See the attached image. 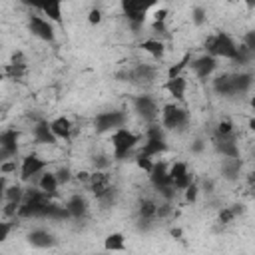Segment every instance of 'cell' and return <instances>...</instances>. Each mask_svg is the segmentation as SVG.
Returning <instances> with one entry per match:
<instances>
[{
	"label": "cell",
	"instance_id": "obj_1",
	"mask_svg": "<svg viewBox=\"0 0 255 255\" xmlns=\"http://www.w3.org/2000/svg\"><path fill=\"white\" fill-rule=\"evenodd\" d=\"M159 124L165 131H173V133H181L187 129L189 126V112L185 106H181L179 102H171L165 104L159 110Z\"/></svg>",
	"mask_w": 255,
	"mask_h": 255
},
{
	"label": "cell",
	"instance_id": "obj_2",
	"mask_svg": "<svg viewBox=\"0 0 255 255\" xmlns=\"http://www.w3.org/2000/svg\"><path fill=\"white\" fill-rule=\"evenodd\" d=\"M141 141V135L131 131L129 128L122 126L118 129L112 131L110 135V143H112V149H114V159H126L133 153V149L137 147V143Z\"/></svg>",
	"mask_w": 255,
	"mask_h": 255
},
{
	"label": "cell",
	"instance_id": "obj_3",
	"mask_svg": "<svg viewBox=\"0 0 255 255\" xmlns=\"http://www.w3.org/2000/svg\"><path fill=\"white\" fill-rule=\"evenodd\" d=\"M205 54H211L215 58H225V60H233L237 54V42L227 34V32H217L207 36V40L203 42Z\"/></svg>",
	"mask_w": 255,
	"mask_h": 255
},
{
	"label": "cell",
	"instance_id": "obj_4",
	"mask_svg": "<svg viewBox=\"0 0 255 255\" xmlns=\"http://www.w3.org/2000/svg\"><path fill=\"white\" fill-rule=\"evenodd\" d=\"M147 175H149L151 187L159 193L161 199H167V201H173V199H175L177 189L173 187L171 177H169V173H167V163H163V161H153V167H151V171H149Z\"/></svg>",
	"mask_w": 255,
	"mask_h": 255
},
{
	"label": "cell",
	"instance_id": "obj_5",
	"mask_svg": "<svg viewBox=\"0 0 255 255\" xmlns=\"http://www.w3.org/2000/svg\"><path fill=\"white\" fill-rule=\"evenodd\" d=\"M157 2L159 0H120V6H122L124 16L128 18V22L133 28H141L147 18V12L153 6H157Z\"/></svg>",
	"mask_w": 255,
	"mask_h": 255
},
{
	"label": "cell",
	"instance_id": "obj_6",
	"mask_svg": "<svg viewBox=\"0 0 255 255\" xmlns=\"http://www.w3.org/2000/svg\"><path fill=\"white\" fill-rule=\"evenodd\" d=\"M118 78H126V82L135 84V86H149L157 78V68L153 64L141 62V64H135V66L128 68L126 72L118 74Z\"/></svg>",
	"mask_w": 255,
	"mask_h": 255
},
{
	"label": "cell",
	"instance_id": "obj_7",
	"mask_svg": "<svg viewBox=\"0 0 255 255\" xmlns=\"http://www.w3.org/2000/svg\"><path fill=\"white\" fill-rule=\"evenodd\" d=\"M126 122H128L126 110H108V112L96 114L94 128L98 133H106V131H114V129L126 126Z\"/></svg>",
	"mask_w": 255,
	"mask_h": 255
},
{
	"label": "cell",
	"instance_id": "obj_8",
	"mask_svg": "<svg viewBox=\"0 0 255 255\" xmlns=\"http://www.w3.org/2000/svg\"><path fill=\"white\" fill-rule=\"evenodd\" d=\"M131 108H133V112H135L143 122H147V124L159 120V106H157L155 98L149 96V94L133 96V100H131Z\"/></svg>",
	"mask_w": 255,
	"mask_h": 255
},
{
	"label": "cell",
	"instance_id": "obj_9",
	"mask_svg": "<svg viewBox=\"0 0 255 255\" xmlns=\"http://www.w3.org/2000/svg\"><path fill=\"white\" fill-rule=\"evenodd\" d=\"M48 167V159L36 155V153H28L22 157L20 165H18V171H20V179L22 181H32L34 177H38L44 169Z\"/></svg>",
	"mask_w": 255,
	"mask_h": 255
},
{
	"label": "cell",
	"instance_id": "obj_10",
	"mask_svg": "<svg viewBox=\"0 0 255 255\" xmlns=\"http://www.w3.org/2000/svg\"><path fill=\"white\" fill-rule=\"evenodd\" d=\"M28 30L34 38H38L42 42L52 44L56 40V30H54V26L48 18H42V16H36V14L28 16Z\"/></svg>",
	"mask_w": 255,
	"mask_h": 255
},
{
	"label": "cell",
	"instance_id": "obj_11",
	"mask_svg": "<svg viewBox=\"0 0 255 255\" xmlns=\"http://www.w3.org/2000/svg\"><path fill=\"white\" fill-rule=\"evenodd\" d=\"M213 147L219 155L223 157H239V143H237V133H215L213 135Z\"/></svg>",
	"mask_w": 255,
	"mask_h": 255
},
{
	"label": "cell",
	"instance_id": "obj_12",
	"mask_svg": "<svg viewBox=\"0 0 255 255\" xmlns=\"http://www.w3.org/2000/svg\"><path fill=\"white\" fill-rule=\"evenodd\" d=\"M18 149H20V131L14 128L0 131V155H2V159L16 157Z\"/></svg>",
	"mask_w": 255,
	"mask_h": 255
},
{
	"label": "cell",
	"instance_id": "obj_13",
	"mask_svg": "<svg viewBox=\"0 0 255 255\" xmlns=\"http://www.w3.org/2000/svg\"><path fill=\"white\" fill-rule=\"evenodd\" d=\"M187 68H191V72L195 74L197 80H207L215 72V68H217V58L211 56V54H203V56L191 58Z\"/></svg>",
	"mask_w": 255,
	"mask_h": 255
},
{
	"label": "cell",
	"instance_id": "obj_14",
	"mask_svg": "<svg viewBox=\"0 0 255 255\" xmlns=\"http://www.w3.org/2000/svg\"><path fill=\"white\" fill-rule=\"evenodd\" d=\"M88 187L92 191V195L96 199H100L104 193H108L114 183H112V175L106 171V169H96L94 173H90V179H88Z\"/></svg>",
	"mask_w": 255,
	"mask_h": 255
},
{
	"label": "cell",
	"instance_id": "obj_15",
	"mask_svg": "<svg viewBox=\"0 0 255 255\" xmlns=\"http://www.w3.org/2000/svg\"><path fill=\"white\" fill-rule=\"evenodd\" d=\"M167 173L171 177V183L177 191H183L191 181H193V175L189 173V167L185 161H173L169 167H167Z\"/></svg>",
	"mask_w": 255,
	"mask_h": 255
},
{
	"label": "cell",
	"instance_id": "obj_16",
	"mask_svg": "<svg viewBox=\"0 0 255 255\" xmlns=\"http://www.w3.org/2000/svg\"><path fill=\"white\" fill-rule=\"evenodd\" d=\"M64 207H66V211H68V215L72 219H84L88 215V211H90V201H88V197L84 193H72L66 199Z\"/></svg>",
	"mask_w": 255,
	"mask_h": 255
},
{
	"label": "cell",
	"instance_id": "obj_17",
	"mask_svg": "<svg viewBox=\"0 0 255 255\" xmlns=\"http://www.w3.org/2000/svg\"><path fill=\"white\" fill-rule=\"evenodd\" d=\"M163 90L175 100V102H183L185 100V92H187V78L183 74L175 76V78H167L163 84Z\"/></svg>",
	"mask_w": 255,
	"mask_h": 255
},
{
	"label": "cell",
	"instance_id": "obj_18",
	"mask_svg": "<svg viewBox=\"0 0 255 255\" xmlns=\"http://www.w3.org/2000/svg\"><path fill=\"white\" fill-rule=\"evenodd\" d=\"M50 129H52V133H54L56 139L70 141V139H72V133H74V124H72L70 118L58 116V118L50 120Z\"/></svg>",
	"mask_w": 255,
	"mask_h": 255
},
{
	"label": "cell",
	"instance_id": "obj_19",
	"mask_svg": "<svg viewBox=\"0 0 255 255\" xmlns=\"http://www.w3.org/2000/svg\"><path fill=\"white\" fill-rule=\"evenodd\" d=\"M4 78H10V80H22L24 76H26V72H28V66H26V60H24V56L20 54V52H16L14 56H12V60L4 66Z\"/></svg>",
	"mask_w": 255,
	"mask_h": 255
},
{
	"label": "cell",
	"instance_id": "obj_20",
	"mask_svg": "<svg viewBox=\"0 0 255 255\" xmlns=\"http://www.w3.org/2000/svg\"><path fill=\"white\" fill-rule=\"evenodd\" d=\"M28 243H30L32 247H38V249H48V247L56 245L58 239H56V235H54L52 231L38 227V229H32V231L28 233Z\"/></svg>",
	"mask_w": 255,
	"mask_h": 255
},
{
	"label": "cell",
	"instance_id": "obj_21",
	"mask_svg": "<svg viewBox=\"0 0 255 255\" xmlns=\"http://www.w3.org/2000/svg\"><path fill=\"white\" fill-rule=\"evenodd\" d=\"M32 135H34V141L42 143V145H54L58 141L54 137L52 129H50V122L48 120H36V124L32 128Z\"/></svg>",
	"mask_w": 255,
	"mask_h": 255
},
{
	"label": "cell",
	"instance_id": "obj_22",
	"mask_svg": "<svg viewBox=\"0 0 255 255\" xmlns=\"http://www.w3.org/2000/svg\"><path fill=\"white\" fill-rule=\"evenodd\" d=\"M213 92L221 98H233L235 96V88H233V74L225 72V74H219L213 78V84H211Z\"/></svg>",
	"mask_w": 255,
	"mask_h": 255
},
{
	"label": "cell",
	"instance_id": "obj_23",
	"mask_svg": "<svg viewBox=\"0 0 255 255\" xmlns=\"http://www.w3.org/2000/svg\"><path fill=\"white\" fill-rule=\"evenodd\" d=\"M38 10L48 16L52 24H62V0H42Z\"/></svg>",
	"mask_w": 255,
	"mask_h": 255
},
{
	"label": "cell",
	"instance_id": "obj_24",
	"mask_svg": "<svg viewBox=\"0 0 255 255\" xmlns=\"http://www.w3.org/2000/svg\"><path fill=\"white\" fill-rule=\"evenodd\" d=\"M167 149V141L165 137H145V143L139 147L137 153H143L147 157H157Z\"/></svg>",
	"mask_w": 255,
	"mask_h": 255
},
{
	"label": "cell",
	"instance_id": "obj_25",
	"mask_svg": "<svg viewBox=\"0 0 255 255\" xmlns=\"http://www.w3.org/2000/svg\"><path fill=\"white\" fill-rule=\"evenodd\" d=\"M233 88L235 96H245L253 88V74L251 72H235L233 74Z\"/></svg>",
	"mask_w": 255,
	"mask_h": 255
},
{
	"label": "cell",
	"instance_id": "obj_26",
	"mask_svg": "<svg viewBox=\"0 0 255 255\" xmlns=\"http://www.w3.org/2000/svg\"><path fill=\"white\" fill-rule=\"evenodd\" d=\"M139 48H141L145 54H149L153 60H161V58L165 56V44H163V40H159V38H147V40H143V42L139 44Z\"/></svg>",
	"mask_w": 255,
	"mask_h": 255
},
{
	"label": "cell",
	"instance_id": "obj_27",
	"mask_svg": "<svg viewBox=\"0 0 255 255\" xmlns=\"http://www.w3.org/2000/svg\"><path fill=\"white\" fill-rule=\"evenodd\" d=\"M38 187L42 189V191H46L48 195H52V197H56V193H58V187H60V183H58V179H56V173L54 171H42L40 173V177H38Z\"/></svg>",
	"mask_w": 255,
	"mask_h": 255
},
{
	"label": "cell",
	"instance_id": "obj_28",
	"mask_svg": "<svg viewBox=\"0 0 255 255\" xmlns=\"http://www.w3.org/2000/svg\"><path fill=\"white\" fill-rule=\"evenodd\" d=\"M155 211H157V201L151 199V197H143L137 203V219L155 221Z\"/></svg>",
	"mask_w": 255,
	"mask_h": 255
},
{
	"label": "cell",
	"instance_id": "obj_29",
	"mask_svg": "<svg viewBox=\"0 0 255 255\" xmlns=\"http://www.w3.org/2000/svg\"><path fill=\"white\" fill-rule=\"evenodd\" d=\"M239 173H241V161H239V157H225L223 159V163H221V175L225 177V179H237L239 177Z\"/></svg>",
	"mask_w": 255,
	"mask_h": 255
},
{
	"label": "cell",
	"instance_id": "obj_30",
	"mask_svg": "<svg viewBox=\"0 0 255 255\" xmlns=\"http://www.w3.org/2000/svg\"><path fill=\"white\" fill-rule=\"evenodd\" d=\"M253 60H255V52H253V50H249L243 42H241V44H237V54H235V58L231 60V64H235V66L243 68V66H249Z\"/></svg>",
	"mask_w": 255,
	"mask_h": 255
},
{
	"label": "cell",
	"instance_id": "obj_31",
	"mask_svg": "<svg viewBox=\"0 0 255 255\" xmlns=\"http://www.w3.org/2000/svg\"><path fill=\"white\" fill-rule=\"evenodd\" d=\"M104 249L106 251H124L126 249V237H124V233H120V231L110 233L104 239Z\"/></svg>",
	"mask_w": 255,
	"mask_h": 255
},
{
	"label": "cell",
	"instance_id": "obj_32",
	"mask_svg": "<svg viewBox=\"0 0 255 255\" xmlns=\"http://www.w3.org/2000/svg\"><path fill=\"white\" fill-rule=\"evenodd\" d=\"M22 197H24V187H22L20 183H14V185H6V191H4V201L22 203Z\"/></svg>",
	"mask_w": 255,
	"mask_h": 255
},
{
	"label": "cell",
	"instance_id": "obj_33",
	"mask_svg": "<svg viewBox=\"0 0 255 255\" xmlns=\"http://www.w3.org/2000/svg\"><path fill=\"white\" fill-rule=\"evenodd\" d=\"M189 62H191V52L183 54V58H181L179 62H175V64H171V66L167 68V78H175V76L183 74V70L189 66Z\"/></svg>",
	"mask_w": 255,
	"mask_h": 255
},
{
	"label": "cell",
	"instance_id": "obj_34",
	"mask_svg": "<svg viewBox=\"0 0 255 255\" xmlns=\"http://www.w3.org/2000/svg\"><path fill=\"white\" fill-rule=\"evenodd\" d=\"M191 22L195 26H203L207 22V10L203 6H193L191 8Z\"/></svg>",
	"mask_w": 255,
	"mask_h": 255
},
{
	"label": "cell",
	"instance_id": "obj_35",
	"mask_svg": "<svg viewBox=\"0 0 255 255\" xmlns=\"http://www.w3.org/2000/svg\"><path fill=\"white\" fill-rule=\"evenodd\" d=\"M54 173H56V179H58V183H60V185H66V183H70V181L74 179V173H72V169H70V167H66V165L58 167Z\"/></svg>",
	"mask_w": 255,
	"mask_h": 255
},
{
	"label": "cell",
	"instance_id": "obj_36",
	"mask_svg": "<svg viewBox=\"0 0 255 255\" xmlns=\"http://www.w3.org/2000/svg\"><path fill=\"white\" fill-rule=\"evenodd\" d=\"M183 195H185V201H187V203H195L197 197H199V183H197V181H191V183L183 189Z\"/></svg>",
	"mask_w": 255,
	"mask_h": 255
},
{
	"label": "cell",
	"instance_id": "obj_37",
	"mask_svg": "<svg viewBox=\"0 0 255 255\" xmlns=\"http://www.w3.org/2000/svg\"><path fill=\"white\" fill-rule=\"evenodd\" d=\"M135 165H137L141 171L149 173L151 167H153V157H147V155H143V153H135Z\"/></svg>",
	"mask_w": 255,
	"mask_h": 255
},
{
	"label": "cell",
	"instance_id": "obj_38",
	"mask_svg": "<svg viewBox=\"0 0 255 255\" xmlns=\"http://www.w3.org/2000/svg\"><path fill=\"white\" fill-rule=\"evenodd\" d=\"M16 171H18V161H16V157L4 159V161L0 163V173L8 175V173H16Z\"/></svg>",
	"mask_w": 255,
	"mask_h": 255
},
{
	"label": "cell",
	"instance_id": "obj_39",
	"mask_svg": "<svg viewBox=\"0 0 255 255\" xmlns=\"http://www.w3.org/2000/svg\"><path fill=\"white\" fill-rule=\"evenodd\" d=\"M231 131H235V126H233V122L231 120H221V122H217V126H215V133H231Z\"/></svg>",
	"mask_w": 255,
	"mask_h": 255
},
{
	"label": "cell",
	"instance_id": "obj_40",
	"mask_svg": "<svg viewBox=\"0 0 255 255\" xmlns=\"http://www.w3.org/2000/svg\"><path fill=\"white\" fill-rule=\"evenodd\" d=\"M92 163H94V167H96V169H108V167H110V163H112V157H108V155L100 153V155H94Z\"/></svg>",
	"mask_w": 255,
	"mask_h": 255
},
{
	"label": "cell",
	"instance_id": "obj_41",
	"mask_svg": "<svg viewBox=\"0 0 255 255\" xmlns=\"http://www.w3.org/2000/svg\"><path fill=\"white\" fill-rule=\"evenodd\" d=\"M235 217H237V215H235V211H233L231 207H223V209L219 211V223H221V225H229Z\"/></svg>",
	"mask_w": 255,
	"mask_h": 255
},
{
	"label": "cell",
	"instance_id": "obj_42",
	"mask_svg": "<svg viewBox=\"0 0 255 255\" xmlns=\"http://www.w3.org/2000/svg\"><path fill=\"white\" fill-rule=\"evenodd\" d=\"M88 22H90L92 26L100 24V22H102V10H100V8H92V10L88 12Z\"/></svg>",
	"mask_w": 255,
	"mask_h": 255
},
{
	"label": "cell",
	"instance_id": "obj_43",
	"mask_svg": "<svg viewBox=\"0 0 255 255\" xmlns=\"http://www.w3.org/2000/svg\"><path fill=\"white\" fill-rule=\"evenodd\" d=\"M10 231H12V223L10 221H0V243H4L8 239Z\"/></svg>",
	"mask_w": 255,
	"mask_h": 255
},
{
	"label": "cell",
	"instance_id": "obj_44",
	"mask_svg": "<svg viewBox=\"0 0 255 255\" xmlns=\"http://www.w3.org/2000/svg\"><path fill=\"white\" fill-rule=\"evenodd\" d=\"M243 44H245L249 50L255 52V32H253V30H249V32L243 36Z\"/></svg>",
	"mask_w": 255,
	"mask_h": 255
},
{
	"label": "cell",
	"instance_id": "obj_45",
	"mask_svg": "<svg viewBox=\"0 0 255 255\" xmlns=\"http://www.w3.org/2000/svg\"><path fill=\"white\" fill-rule=\"evenodd\" d=\"M151 30H153L155 34H165V32H167L165 22H159V20H153V22H151Z\"/></svg>",
	"mask_w": 255,
	"mask_h": 255
},
{
	"label": "cell",
	"instance_id": "obj_46",
	"mask_svg": "<svg viewBox=\"0 0 255 255\" xmlns=\"http://www.w3.org/2000/svg\"><path fill=\"white\" fill-rule=\"evenodd\" d=\"M205 145H207V143H205L203 139H195V141L191 143V147H189V149H191V153H201V151L205 149Z\"/></svg>",
	"mask_w": 255,
	"mask_h": 255
},
{
	"label": "cell",
	"instance_id": "obj_47",
	"mask_svg": "<svg viewBox=\"0 0 255 255\" xmlns=\"http://www.w3.org/2000/svg\"><path fill=\"white\" fill-rule=\"evenodd\" d=\"M153 20H159V22H165L167 20V10L165 8H159L153 12Z\"/></svg>",
	"mask_w": 255,
	"mask_h": 255
},
{
	"label": "cell",
	"instance_id": "obj_48",
	"mask_svg": "<svg viewBox=\"0 0 255 255\" xmlns=\"http://www.w3.org/2000/svg\"><path fill=\"white\" fill-rule=\"evenodd\" d=\"M74 179H78V181H82V183H88V179H90V171L82 169V171L74 173Z\"/></svg>",
	"mask_w": 255,
	"mask_h": 255
},
{
	"label": "cell",
	"instance_id": "obj_49",
	"mask_svg": "<svg viewBox=\"0 0 255 255\" xmlns=\"http://www.w3.org/2000/svg\"><path fill=\"white\" fill-rule=\"evenodd\" d=\"M6 175L0 173V203H4V191H6Z\"/></svg>",
	"mask_w": 255,
	"mask_h": 255
},
{
	"label": "cell",
	"instance_id": "obj_50",
	"mask_svg": "<svg viewBox=\"0 0 255 255\" xmlns=\"http://www.w3.org/2000/svg\"><path fill=\"white\" fill-rule=\"evenodd\" d=\"M20 2H22L24 6H30V8H36V10H38V6H40L42 0H20Z\"/></svg>",
	"mask_w": 255,
	"mask_h": 255
},
{
	"label": "cell",
	"instance_id": "obj_51",
	"mask_svg": "<svg viewBox=\"0 0 255 255\" xmlns=\"http://www.w3.org/2000/svg\"><path fill=\"white\" fill-rule=\"evenodd\" d=\"M169 233H171V237H175V239H179V237H181V229H179V227H171V231H169Z\"/></svg>",
	"mask_w": 255,
	"mask_h": 255
},
{
	"label": "cell",
	"instance_id": "obj_52",
	"mask_svg": "<svg viewBox=\"0 0 255 255\" xmlns=\"http://www.w3.org/2000/svg\"><path fill=\"white\" fill-rule=\"evenodd\" d=\"M245 4H247V8H249V10H253V8H255V0H245Z\"/></svg>",
	"mask_w": 255,
	"mask_h": 255
},
{
	"label": "cell",
	"instance_id": "obj_53",
	"mask_svg": "<svg viewBox=\"0 0 255 255\" xmlns=\"http://www.w3.org/2000/svg\"><path fill=\"white\" fill-rule=\"evenodd\" d=\"M2 80H4V72L0 70V82H2Z\"/></svg>",
	"mask_w": 255,
	"mask_h": 255
},
{
	"label": "cell",
	"instance_id": "obj_54",
	"mask_svg": "<svg viewBox=\"0 0 255 255\" xmlns=\"http://www.w3.org/2000/svg\"><path fill=\"white\" fill-rule=\"evenodd\" d=\"M2 161H4V159H2V155H0V163H2Z\"/></svg>",
	"mask_w": 255,
	"mask_h": 255
}]
</instances>
